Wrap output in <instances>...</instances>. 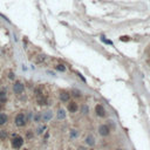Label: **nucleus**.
Returning a JSON list of instances; mask_svg holds the SVG:
<instances>
[{"label":"nucleus","instance_id":"14","mask_svg":"<svg viewBox=\"0 0 150 150\" xmlns=\"http://www.w3.org/2000/svg\"><path fill=\"white\" fill-rule=\"evenodd\" d=\"M7 137V132L5 130H0V138L2 140V141H5V138Z\"/></svg>","mask_w":150,"mask_h":150},{"label":"nucleus","instance_id":"3","mask_svg":"<svg viewBox=\"0 0 150 150\" xmlns=\"http://www.w3.org/2000/svg\"><path fill=\"white\" fill-rule=\"evenodd\" d=\"M25 90V86L24 83H21L20 81H15L13 84V92L15 94H22Z\"/></svg>","mask_w":150,"mask_h":150},{"label":"nucleus","instance_id":"19","mask_svg":"<svg viewBox=\"0 0 150 150\" xmlns=\"http://www.w3.org/2000/svg\"><path fill=\"white\" fill-rule=\"evenodd\" d=\"M147 53H148V54H150V45L148 46V48H147Z\"/></svg>","mask_w":150,"mask_h":150},{"label":"nucleus","instance_id":"1","mask_svg":"<svg viewBox=\"0 0 150 150\" xmlns=\"http://www.w3.org/2000/svg\"><path fill=\"white\" fill-rule=\"evenodd\" d=\"M14 123H15V126L19 127V128H21V127L26 126V123H27L26 115L22 114V112H19V114H17L15 119H14Z\"/></svg>","mask_w":150,"mask_h":150},{"label":"nucleus","instance_id":"6","mask_svg":"<svg viewBox=\"0 0 150 150\" xmlns=\"http://www.w3.org/2000/svg\"><path fill=\"white\" fill-rule=\"evenodd\" d=\"M95 112H96V115L100 117H103L104 115H106V110H104L102 104H96V106H95Z\"/></svg>","mask_w":150,"mask_h":150},{"label":"nucleus","instance_id":"16","mask_svg":"<svg viewBox=\"0 0 150 150\" xmlns=\"http://www.w3.org/2000/svg\"><path fill=\"white\" fill-rule=\"evenodd\" d=\"M120 40H121V41H129L128 36H122V38H121V39H120Z\"/></svg>","mask_w":150,"mask_h":150},{"label":"nucleus","instance_id":"21","mask_svg":"<svg viewBox=\"0 0 150 150\" xmlns=\"http://www.w3.org/2000/svg\"><path fill=\"white\" fill-rule=\"evenodd\" d=\"M120 150H123V149H120Z\"/></svg>","mask_w":150,"mask_h":150},{"label":"nucleus","instance_id":"2","mask_svg":"<svg viewBox=\"0 0 150 150\" xmlns=\"http://www.w3.org/2000/svg\"><path fill=\"white\" fill-rule=\"evenodd\" d=\"M12 147H13V149H20L22 147V144H24V138H22L21 136H19V135H15V136H13V138H12Z\"/></svg>","mask_w":150,"mask_h":150},{"label":"nucleus","instance_id":"17","mask_svg":"<svg viewBox=\"0 0 150 150\" xmlns=\"http://www.w3.org/2000/svg\"><path fill=\"white\" fill-rule=\"evenodd\" d=\"M32 136H33V135H32V132H31V130H29L28 132H27V137H28V138H32Z\"/></svg>","mask_w":150,"mask_h":150},{"label":"nucleus","instance_id":"18","mask_svg":"<svg viewBox=\"0 0 150 150\" xmlns=\"http://www.w3.org/2000/svg\"><path fill=\"white\" fill-rule=\"evenodd\" d=\"M42 130H44V128H41V127H40V128L38 129V134H41V132H42Z\"/></svg>","mask_w":150,"mask_h":150},{"label":"nucleus","instance_id":"4","mask_svg":"<svg viewBox=\"0 0 150 150\" xmlns=\"http://www.w3.org/2000/svg\"><path fill=\"white\" fill-rule=\"evenodd\" d=\"M99 132L101 136H108V135L110 134V129H109V127L107 126V124H102L99 128Z\"/></svg>","mask_w":150,"mask_h":150},{"label":"nucleus","instance_id":"12","mask_svg":"<svg viewBox=\"0 0 150 150\" xmlns=\"http://www.w3.org/2000/svg\"><path fill=\"white\" fill-rule=\"evenodd\" d=\"M65 117H66V114H65V111L62 110V109H60V110L57 111V119H59V120H63Z\"/></svg>","mask_w":150,"mask_h":150},{"label":"nucleus","instance_id":"9","mask_svg":"<svg viewBox=\"0 0 150 150\" xmlns=\"http://www.w3.org/2000/svg\"><path fill=\"white\" fill-rule=\"evenodd\" d=\"M7 121H8V117H7V115L5 114V112H0V126H4V124H6Z\"/></svg>","mask_w":150,"mask_h":150},{"label":"nucleus","instance_id":"8","mask_svg":"<svg viewBox=\"0 0 150 150\" xmlns=\"http://www.w3.org/2000/svg\"><path fill=\"white\" fill-rule=\"evenodd\" d=\"M52 117H53V112L52 111H45L44 114L41 115V121H45V122H48L49 120H52Z\"/></svg>","mask_w":150,"mask_h":150},{"label":"nucleus","instance_id":"5","mask_svg":"<svg viewBox=\"0 0 150 150\" xmlns=\"http://www.w3.org/2000/svg\"><path fill=\"white\" fill-rule=\"evenodd\" d=\"M67 109H68L69 112H76L79 107H77V103L75 101H68V104H67Z\"/></svg>","mask_w":150,"mask_h":150},{"label":"nucleus","instance_id":"10","mask_svg":"<svg viewBox=\"0 0 150 150\" xmlns=\"http://www.w3.org/2000/svg\"><path fill=\"white\" fill-rule=\"evenodd\" d=\"M36 101L39 104H46L47 103V99L44 96V95H39V96H36Z\"/></svg>","mask_w":150,"mask_h":150},{"label":"nucleus","instance_id":"11","mask_svg":"<svg viewBox=\"0 0 150 150\" xmlns=\"http://www.w3.org/2000/svg\"><path fill=\"white\" fill-rule=\"evenodd\" d=\"M86 143L88 144V146H93V144H94V137L92 136V135H88V136H87Z\"/></svg>","mask_w":150,"mask_h":150},{"label":"nucleus","instance_id":"15","mask_svg":"<svg viewBox=\"0 0 150 150\" xmlns=\"http://www.w3.org/2000/svg\"><path fill=\"white\" fill-rule=\"evenodd\" d=\"M33 119H34V122H41V114H36Z\"/></svg>","mask_w":150,"mask_h":150},{"label":"nucleus","instance_id":"13","mask_svg":"<svg viewBox=\"0 0 150 150\" xmlns=\"http://www.w3.org/2000/svg\"><path fill=\"white\" fill-rule=\"evenodd\" d=\"M55 69L59 72H66V67L63 66V65L59 63V65H55Z\"/></svg>","mask_w":150,"mask_h":150},{"label":"nucleus","instance_id":"7","mask_svg":"<svg viewBox=\"0 0 150 150\" xmlns=\"http://www.w3.org/2000/svg\"><path fill=\"white\" fill-rule=\"evenodd\" d=\"M60 100H61L62 102H68L69 100H71V95H69L68 92H65V90H61L60 92Z\"/></svg>","mask_w":150,"mask_h":150},{"label":"nucleus","instance_id":"20","mask_svg":"<svg viewBox=\"0 0 150 150\" xmlns=\"http://www.w3.org/2000/svg\"><path fill=\"white\" fill-rule=\"evenodd\" d=\"M0 110H1V103H0Z\"/></svg>","mask_w":150,"mask_h":150}]
</instances>
